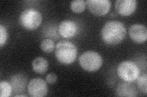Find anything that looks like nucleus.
<instances>
[{"label": "nucleus", "mask_w": 147, "mask_h": 97, "mask_svg": "<svg viewBox=\"0 0 147 97\" xmlns=\"http://www.w3.org/2000/svg\"><path fill=\"white\" fill-rule=\"evenodd\" d=\"M126 29L125 24L119 21L112 20L105 23L100 31V36L108 45H117L125 39Z\"/></svg>", "instance_id": "1"}, {"label": "nucleus", "mask_w": 147, "mask_h": 97, "mask_svg": "<svg viewBox=\"0 0 147 97\" xmlns=\"http://www.w3.org/2000/svg\"><path fill=\"white\" fill-rule=\"evenodd\" d=\"M55 55L58 61L64 65H69L77 56V48L75 44L67 40L57 43L55 48Z\"/></svg>", "instance_id": "2"}, {"label": "nucleus", "mask_w": 147, "mask_h": 97, "mask_svg": "<svg viewBox=\"0 0 147 97\" xmlns=\"http://www.w3.org/2000/svg\"><path fill=\"white\" fill-rule=\"evenodd\" d=\"M42 20L41 13L34 8H28L23 11L19 16V23L24 29L33 30L40 25Z\"/></svg>", "instance_id": "3"}, {"label": "nucleus", "mask_w": 147, "mask_h": 97, "mask_svg": "<svg viewBox=\"0 0 147 97\" xmlns=\"http://www.w3.org/2000/svg\"><path fill=\"white\" fill-rule=\"evenodd\" d=\"M79 64L82 68L86 71L96 72L102 66V58L99 53L88 50L81 54L79 57Z\"/></svg>", "instance_id": "4"}, {"label": "nucleus", "mask_w": 147, "mask_h": 97, "mask_svg": "<svg viewBox=\"0 0 147 97\" xmlns=\"http://www.w3.org/2000/svg\"><path fill=\"white\" fill-rule=\"evenodd\" d=\"M118 75L121 80L131 82L136 80L140 75L139 66L133 61H124L117 67Z\"/></svg>", "instance_id": "5"}, {"label": "nucleus", "mask_w": 147, "mask_h": 97, "mask_svg": "<svg viewBox=\"0 0 147 97\" xmlns=\"http://www.w3.org/2000/svg\"><path fill=\"white\" fill-rule=\"evenodd\" d=\"M28 92L31 96L42 97L47 95L48 87L46 81L40 78L31 79L27 86Z\"/></svg>", "instance_id": "6"}, {"label": "nucleus", "mask_w": 147, "mask_h": 97, "mask_svg": "<svg viewBox=\"0 0 147 97\" xmlns=\"http://www.w3.org/2000/svg\"><path fill=\"white\" fill-rule=\"evenodd\" d=\"M86 4L93 14L97 16H103L110 11L112 2L110 0H87Z\"/></svg>", "instance_id": "7"}, {"label": "nucleus", "mask_w": 147, "mask_h": 97, "mask_svg": "<svg viewBox=\"0 0 147 97\" xmlns=\"http://www.w3.org/2000/svg\"><path fill=\"white\" fill-rule=\"evenodd\" d=\"M129 35L137 43H144L147 40L146 27L142 24H134L129 28Z\"/></svg>", "instance_id": "8"}, {"label": "nucleus", "mask_w": 147, "mask_h": 97, "mask_svg": "<svg viewBox=\"0 0 147 97\" xmlns=\"http://www.w3.org/2000/svg\"><path fill=\"white\" fill-rule=\"evenodd\" d=\"M115 7L119 15L129 16L136 11L137 1L136 0H117Z\"/></svg>", "instance_id": "9"}, {"label": "nucleus", "mask_w": 147, "mask_h": 97, "mask_svg": "<svg viewBox=\"0 0 147 97\" xmlns=\"http://www.w3.org/2000/svg\"><path fill=\"white\" fill-rule=\"evenodd\" d=\"M58 32L64 38H72L76 35L77 32V24L72 20H63L59 24Z\"/></svg>", "instance_id": "10"}, {"label": "nucleus", "mask_w": 147, "mask_h": 97, "mask_svg": "<svg viewBox=\"0 0 147 97\" xmlns=\"http://www.w3.org/2000/svg\"><path fill=\"white\" fill-rule=\"evenodd\" d=\"M116 95L119 96H136L137 90L134 85L127 82L120 84L117 87Z\"/></svg>", "instance_id": "11"}, {"label": "nucleus", "mask_w": 147, "mask_h": 97, "mask_svg": "<svg viewBox=\"0 0 147 97\" xmlns=\"http://www.w3.org/2000/svg\"><path fill=\"white\" fill-rule=\"evenodd\" d=\"M13 90L16 93H21L25 90L27 78L22 74L13 75L11 80Z\"/></svg>", "instance_id": "12"}, {"label": "nucleus", "mask_w": 147, "mask_h": 97, "mask_svg": "<svg viewBox=\"0 0 147 97\" xmlns=\"http://www.w3.org/2000/svg\"><path fill=\"white\" fill-rule=\"evenodd\" d=\"M33 70L39 74H44L49 68V63L47 60L42 57L35 58L32 62Z\"/></svg>", "instance_id": "13"}, {"label": "nucleus", "mask_w": 147, "mask_h": 97, "mask_svg": "<svg viewBox=\"0 0 147 97\" xmlns=\"http://www.w3.org/2000/svg\"><path fill=\"white\" fill-rule=\"evenodd\" d=\"M12 87L10 82L7 81H1L0 82V96L9 97L12 95Z\"/></svg>", "instance_id": "14"}, {"label": "nucleus", "mask_w": 147, "mask_h": 97, "mask_svg": "<svg viewBox=\"0 0 147 97\" xmlns=\"http://www.w3.org/2000/svg\"><path fill=\"white\" fill-rule=\"evenodd\" d=\"M40 47L43 52L45 53H50L54 50L55 45L53 40L46 38L41 41Z\"/></svg>", "instance_id": "15"}, {"label": "nucleus", "mask_w": 147, "mask_h": 97, "mask_svg": "<svg viewBox=\"0 0 147 97\" xmlns=\"http://www.w3.org/2000/svg\"><path fill=\"white\" fill-rule=\"evenodd\" d=\"M86 1L84 0H75L71 3V10L75 13H81L86 8Z\"/></svg>", "instance_id": "16"}, {"label": "nucleus", "mask_w": 147, "mask_h": 97, "mask_svg": "<svg viewBox=\"0 0 147 97\" xmlns=\"http://www.w3.org/2000/svg\"><path fill=\"white\" fill-rule=\"evenodd\" d=\"M137 80V84L139 89L146 95L147 94V75L146 73L139 75Z\"/></svg>", "instance_id": "17"}, {"label": "nucleus", "mask_w": 147, "mask_h": 97, "mask_svg": "<svg viewBox=\"0 0 147 97\" xmlns=\"http://www.w3.org/2000/svg\"><path fill=\"white\" fill-rule=\"evenodd\" d=\"M8 37L7 29L3 24H0V46H3L6 44Z\"/></svg>", "instance_id": "18"}, {"label": "nucleus", "mask_w": 147, "mask_h": 97, "mask_svg": "<svg viewBox=\"0 0 147 97\" xmlns=\"http://www.w3.org/2000/svg\"><path fill=\"white\" fill-rule=\"evenodd\" d=\"M46 82L50 84H55L57 81V76L54 73H50L45 77Z\"/></svg>", "instance_id": "19"}]
</instances>
